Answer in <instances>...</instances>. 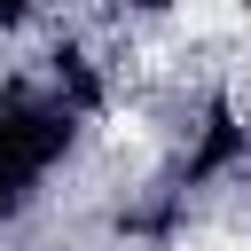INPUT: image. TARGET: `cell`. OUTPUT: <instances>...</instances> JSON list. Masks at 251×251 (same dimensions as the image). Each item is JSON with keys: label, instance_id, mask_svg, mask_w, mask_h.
<instances>
[{"label": "cell", "instance_id": "6da1fadb", "mask_svg": "<svg viewBox=\"0 0 251 251\" xmlns=\"http://www.w3.org/2000/svg\"><path fill=\"white\" fill-rule=\"evenodd\" d=\"M110 110L118 71L86 39H55L39 63H16L0 78V243L24 235L55 204V180L94 157Z\"/></svg>", "mask_w": 251, "mask_h": 251}, {"label": "cell", "instance_id": "7a4b0ae2", "mask_svg": "<svg viewBox=\"0 0 251 251\" xmlns=\"http://www.w3.org/2000/svg\"><path fill=\"white\" fill-rule=\"evenodd\" d=\"M118 8H126V24L165 31V24H188V8H196V0H118Z\"/></svg>", "mask_w": 251, "mask_h": 251}, {"label": "cell", "instance_id": "3957f363", "mask_svg": "<svg viewBox=\"0 0 251 251\" xmlns=\"http://www.w3.org/2000/svg\"><path fill=\"white\" fill-rule=\"evenodd\" d=\"M47 8H55V0H0V47H16L24 31H39Z\"/></svg>", "mask_w": 251, "mask_h": 251}]
</instances>
